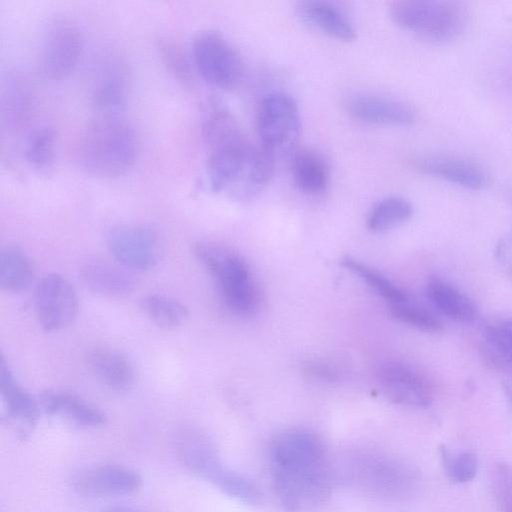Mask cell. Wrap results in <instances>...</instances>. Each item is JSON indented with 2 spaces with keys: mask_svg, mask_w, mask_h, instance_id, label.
<instances>
[{
  "mask_svg": "<svg viewBox=\"0 0 512 512\" xmlns=\"http://www.w3.org/2000/svg\"><path fill=\"white\" fill-rule=\"evenodd\" d=\"M495 259L501 269L512 277V228L498 240Z\"/></svg>",
  "mask_w": 512,
  "mask_h": 512,
  "instance_id": "d590c367",
  "label": "cell"
},
{
  "mask_svg": "<svg viewBox=\"0 0 512 512\" xmlns=\"http://www.w3.org/2000/svg\"><path fill=\"white\" fill-rule=\"evenodd\" d=\"M193 250L214 278L231 311L247 316L258 310V287L246 261L238 253L213 242H198Z\"/></svg>",
  "mask_w": 512,
  "mask_h": 512,
  "instance_id": "277c9868",
  "label": "cell"
},
{
  "mask_svg": "<svg viewBox=\"0 0 512 512\" xmlns=\"http://www.w3.org/2000/svg\"><path fill=\"white\" fill-rule=\"evenodd\" d=\"M426 295L440 313L453 321L470 323L477 317V307L473 301L444 280L430 279L426 286Z\"/></svg>",
  "mask_w": 512,
  "mask_h": 512,
  "instance_id": "cb8c5ba5",
  "label": "cell"
},
{
  "mask_svg": "<svg viewBox=\"0 0 512 512\" xmlns=\"http://www.w3.org/2000/svg\"><path fill=\"white\" fill-rule=\"evenodd\" d=\"M37 400L45 414L76 426L97 427L107 420L103 411L67 391L46 389Z\"/></svg>",
  "mask_w": 512,
  "mask_h": 512,
  "instance_id": "d6986e66",
  "label": "cell"
},
{
  "mask_svg": "<svg viewBox=\"0 0 512 512\" xmlns=\"http://www.w3.org/2000/svg\"><path fill=\"white\" fill-rule=\"evenodd\" d=\"M129 72L126 63L115 54L104 56L94 73L90 101L99 115L117 116L127 102Z\"/></svg>",
  "mask_w": 512,
  "mask_h": 512,
  "instance_id": "7c38bea8",
  "label": "cell"
},
{
  "mask_svg": "<svg viewBox=\"0 0 512 512\" xmlns=\"http://www.w3.org/2000/svg\"><path fill=\"white\" fill-rule=\"evenodd\" d=\"M415 168L460 187L479 191L488 185L486 172L468 160L446 155H424L414 160Z\"/></svg>",
  "mask_w": 512,
  "mask_h": 512,
  "instance_id": "ac0fdd59",
  "label": "cell"
},
{
  "mask_svg": "<svg viewBox=\"0 0 512 512\" xmlns=\"http://www.w3.org/2000/svg\"><path fill=\"white\" fill-rule=\"evenodd\" d=\"M71 483L82 495L111 497L137 491L142 485V477L130 467L104 463L80 469L73 475Z\"/></svg>",
  "mask_w": 512,
  "mask_h": 512,
  "instance_id": "8fae6325",
  "label": "cell"
},
{
  "mask_svg": "<svg viewBox=\"0 0 512 512\" xmlns=\"http://www.w3.org/2000/svg\"><path fill=\"white\" fill-rule=\"evenodd\" d=\"M34 94L28 80L18 71H7L1 81L0 119L2 130L14 135L30 122Z\"/></svg>",
  "mask_w": 512,
  "mask_h": 512,
  "instance_id": "5bb4252c",
  "label": "cell"
},
{
  "mask_svg": "<svg viewBox=\"0 0 512 512\" xmlns=\"http://www.w3.org/2000/svg\"><path fill=\"white\" fill-rule=\"evenodd\" d=\"M106 245L111 256L130 269H150L160 258L157 233L145 224L126 223L114 226L107 233Z\"/></svg>",
  "mask_w": 512,
  "mask_h": 512,
  "instance_id": "9c48e42d",
  "label": "cell"
},
{
  "mask_svg": "<svg viewBox=\"0 0 512 512\" xmlns=\"http://www.w3.org/2000/svg\"><path fill=\"white\" fill-rule=\"evenodd\" d=\"M482 353L491 364L512 366V320L501 319L487 325L482 335Z\"/></svg>",
  "mask_w": 512,
  "mask_h": 512,
  "instance_id": "484cf974",
  "label": "cell"
},
{
  "mask_svg": "<svg viewBox=\"0 0 512 512\" xmlns=\"http://www.w3.org/2000/svg\"><path fill=\"white\" fill-rule=\"evenodd\" d=\"M290 158L294 183L302 192L317 195L328 188L329 168L319 153L309 148H297Z\"/></svg>",
  "mask_w": 512,
  "mask_h": 512,
  "instance_id": "603a6c76",
  "label": "cell"
},
{
  "mask_svg": "<svg viewBox=\"0 0 512 512\" xmlns=\"http://www.w3.org/2000/svg\"><path fill=\"white\" fill-rule=\"evenodd\" d=\"M140 307L157 326L172 329L183 324L189 312L178 300L161 294H149L142 298Z\"/></svg>",
  "mask_w": 512,
  "mask_h": 512,
  "instance_id": "83f0119b",
  "label": "cell"
},
{
  "mask_svg": "<svg viewBox=\"0 0 512 512\" xmlns=\"http://www.w3.org/2000/svg\"><path fill=\"white\" fill-rule=\"evenodd\" d=\"M201 134L208 149L206 174L212 191L248 199L272 178L276 160L249 141L234 115L218 101L206 106Z\"/></svg>",
  "mask_w": 512,
  "mask_h": 512,
  "instance_id": "6da1fadb",
  "label": "cell"
},
{
  "mask_svg": "<svg viewBox=\"0 0 512 512\" xmlns=\"http://www.w3.org/2000/svg\"><path fill=\"white\" fill-rule=\"evenodd\" d=\"M103 512H136V511L128 509V508H124V507H111V508L104 510Z\"/></svg>",
  "mask_w": 512,
  "mask_h": 512,
  "instance_id": "8d00e7d4",
  "label": "cell"
},
{
  "mask_svg": "<svg viewBox=\"0 0 512 512\" xmlns=\"http://www.w3.org/2000/svg\"><path fill=\"white\" fill-rule=\"evenodd\" d=\"M342 265L357 275L389 304L399 303L409 299L408 294L391 280L357 259L346 256L342 259Z\"/></svg>",
  "mask_w": 512,
  "mask_h": 512,
  "instance_id": "f546056e",
  "label": "cell"
},
{
  "mask_svg": "<svg viewBox=\"0 0 512 512\" xmlns=\"http://www.w3.org/2000/svg\"><path fill=\"white\" fill-rule=\"evenodd\" d=\"M439 454L447 478L457 484L473 480L478 471L477 455L469 450L452 452L445 445L439 446Z\"/></svg>",
  "mask_w": 512,
  "mask_h": 512,
  "instance_id": "4dcf8cb0",
  "label": "cell"
},
{
  "mask_svg": "<svg viewBox=\"0 0 512 512\" xmlns=\"http://www.w3.org/2000/svg\"><path fill=\"white\" fill-rule=\"evenodd\" d=\"M224 493L248 504L257 505L261 502V492L258 487L246 477L229 471L218 486Z\"/></svg>",
  "mask_w": 512,
  "mask_h": 512,
  "instance_id": "836d02e7",
  "label": "cell"
},
{
  "mask_svg": "<svg viewBox=\"0 0 512 512\" xmlns=\"http://www.w3.org/2000/svg\"><path fill=\"white\" fill-rule=\"evenodd\" d=\"M34 266L30 257L17 245H6L0 253V286L7 292L26 290L34 279Z\"/></svg>",
  "mask_w": 512,
  "mask_h": 512,
  "instance_id": "d4e9b609",
  "label": "cell"
},
{
  "mask_svg": "<svg viewBox=\"0 0 512 512\" xmlns=\"http://www.w3.org/2000/svg\"><path fill=\"white\" fill-rule=\"evenodd\" d=\"M80 280L90 292L108 298L123 297L133 289V280L123 270L100 260L84 263Z\"/></svg>",
  "mask_w": 512,
  "mask_h": 512,
  "instance_id": "7402d4cb",
  "label": "cell"
},
{
  "mask_svg": "<svg viewBox=\"0 0 512 512\" xmlns=\"http://www.w3.org/2000/svg\"><path fill=\"white\" fill-rule=\"evenodd\" d=\"M507 396H508L510 402L512 403V387L507 388Z\"/></svg>",
  "mask_w": 512,
  "mask_h": 512,
  "instance_id": "74e56055",
  "label": "cell"
},
{
  "mask_svg": "<svg viewBox=\"0 0 512 512\" xmlns=\"http://www.w3.org/2000/svg\"><path fill=\"white\" fill-rule=\"evenodd\" d=\"M390 312L398 321L423 332L436 333L443 330L442 321L426 308L410 300L389 304Z\"/></svg>",
  "mask_w": 512,
  "mask_h": 512,
  "instance_id": "1f68e13d",
  "label": "cell"
},
{
  "mask_svg": "<svg viewBox=\"0 0 512 512\" xmlns=\"http://www.w3.org/2000/svg\"><path fill=\"white\" fill-rule=\"evenodd\" d=\"M389 15L401 28L433 42L457 38L466 24L463 6L454 1H394L389 6Z\"/></svg>",
  "mask_w": 512,
  "mask_h": 512,
  "instance_id": "5b68a950",
  "label": "cell"
},
{
  "mask_svg": "<svg viewBox=\"0 0 512 512\" xmlns=\"http://www.w3.org/2000/svg\"><path fill=\"white\" fill-rule=\"evenodd\" d=\"M413 213L411 203L398 196L378 201L367 217V227L373 232H385L408 221Z\"/></svg>",
  "mask_w": 512,
  "mask_h": 512,
  "instance_id": "4316f807",
  "label": "cell"
},
{
  "mask_svg": "<svg viewBox=\"0 0 512 512\" xmlns=\"http://www.w3.org/2000/svg\"><path fill=\"white\" fill-rule=\"evenodd\" d=\"M33 304L38 322L45 331H59L78 313V297L72 284L62 275L42 277L34 289Z\"/></svg>",
  "mask_w": 512,
  "mask_h": 512,
  "instance_id": "30bf717a",
  "label": "cell"
},
{
  "mask_svg": "<svg viewBox=\"0 0 512 512\" xmlns=\"http://www.w3.org/2000/svg\"><path fill=\"white\" fill-rule=\"evenodd\" d=\"M56 141V132L49 126L40 127L30 134L25 144L24 157L31 168L45 172L53 166Z\"/></svg>",
  "mask_w": 512,
  "mask_h": 512,
  "instance_id": "f1b7e54d",
  "label": "cell"
},
{
  "mask_svg": "<svg viewBox=\"0 0 512 512\" xmlns=\"http://www.w3.org/2000/svg\"><path fill=\"white\" fill-rule=\"evenodd\" d=\"M0 392L3 417L22 437L27 436L38 422L40 405L20 385L4 357H1L0 363Z\"/></svg>",
  "mask_w": 512,
  "mask_h": 512,
  "instance_id": "9a60e30c",
  "label": "cell"
},
{
  "mask_svg": "<svg viewBox=\"0 0 512 512\" xmlns=\"http://www.w3.org/2000/svg\"><path fill=\"white\" fill-rule=\"evenodd\" d=\"M83 49L82 32L72 19L52 18L44 29L39 53V68L44 77L58 80L70 74Z\"/></svg>",
  "mask_w": 512,
  "mask_h": 512,
  "instance_id": "ba28073f",
  "label": "cell"
},
{
  "mask_svg": "<svg viewBox=\"0 0 512 512\" xmlns=\"http://www.w3.org/2000/svg\"><path fill=\"white\" fill-rule=\"evenodd\" d=\"M274 489L289 512H303L320 504L330 491V468L323 441L305 429H288L269 446Z\"/></svg>",
  "mask_w": 512,
  "mask_h": 512,
  "instance_id": "7a4b0ae2",
  "label": "cell"
},
{
  "mask_svg": "<svg viewBox=\"0 0 512 512\" xmlns=\"http://www.w3.org/2000/svg\"><path fill=\"white\" fill-rule=\"evenodd\" d=\"M492 482L501 512H512V471L505 464H497L493 471Z\"/></svg>",
  "mask_w": 512,
  "mask_h": 512,
  "instance_id": "e575fe53",
  "label": "cell"
},
{
  "mask_svg": "<svg viewBox=\"0 0 512 512\" xmlns=\"http://www.w3.org/2000/svg\"><path fill=\"white\" fill-rule=\"evenodd\" d=\"M259 146L275 160L292 155L301 134V115L296 100L282 91L264 96L256 111Z\"/></svg>",
  "mask_w": 512,
  "mask_h": 512,
  "instance_id": "8992f818",
  "label": "cell"
},
{
  "mask_svg": "<svg viewBox=\"0 0 512 512\" xmlns=\"http://www.w3.org/2000/svg\"><path fill=\"white\" fill-rule=\"evenodd\" d=\"M378 381L385 397L393 403L411 408H427L433 396L429 384L412 368L399 363L381 367Z\"/></svg>",
  "mask_w": 512,
  "mask_h": 512,
  "instance_id": "4fadbf2b",
  "label": "cell"
},
{
  "mask_svg": "<svg viewBox=\"0 0 512 512\" xmlns=\"http://www.w3.org/2000/svg\"><path fill=\"white\" fill-rule=\"evenodd\" d=\"M192 62L199 75L223 90L237 88L244 77V62L236 48L219 32L202 30L192 42Z\"/></svg>",
  "mask_w": 512,
  "mask_h": 512,
  "instance_id": "52a82bcc",
  "label": "cell"
},
{
  "mask_svg": "<svg viewBox=\"0 0 512 512\" xmlns=\"http://www.w3.org/2000/svg\"><path fill=\"white\" fill-rule=\"evenodd\" d=\"M344 105L350 116L369 124L404 127L416 119L415 111L408 104L380 95L354 94Z\"/></svg>",
  "mask_w": 512,
  "mask_h": 512,
  "instance_id": "2e32d148",
  "label": "cell"
},
{
  "mask_svg": "<svg viewBox=\"0 0 512 512\" xmlns=\"http://www.w3.org/2000/svg\"><path fill=\"white\" fill-rule=\"evenodd\" d=\"M137 153L133 127L118 116L99 115L86 126L80 138V164L97 178L123 175L133 166Z\"/></svg>",
  "mask_w": 512,
  "mask_h": 512,
  "instance_id": "3957f363",
  "label": "cell"
},
{
  "mask_svg": "<svg viewBox=\"0 0 512 512\" xmlns=\"http://www.w3.org/2000/svg\"><path fill=\"white\" fill-rule=\"evenodd\" d=\"M87 364L95 377L113 391H126L134 383L133 364L120 351L106 347L94 348L88 352Z\"/></svg>",
  "mask_w": 512,
  "mask_h": 512,
  "instance_id": "ffe728a7",
  "label": "cell"
},
{
  "mask_svg": "<svg viewBox=\"0 0 512 512\" xmlns=\"http://www.w3.org/2000/svg\"><path fill=\"white\" fill-rule=\"evenodd\" d=\"M157 49L166 69L175 79L188 86L192 82L191 63L182 47L170 38H160Z\"/></svg>",
  "mask_w": 512,
  "mask_h": 512,
  "instance_id": "d6a6232c",
  "label": "cell"
},
{
  "mask_svg": "<svg viewBox=\"0 0 512 512\" xmlns=\"http://www.w3.org/2000/svg\"><path fill=\"white\" fill-rule=\"evenodd\" d=\"M297 11L305 22L331 38L351 42L356 37L353 23L333 3L320 0L301 1L297 5Z\"/></svg>",
  "mask_w": 512,
  "mask_h": 512,
  "instance_id": "44dd1931",
  "label": "cell"
},
{
  "mask_svg": "<svg viewBox=\"0 0 512 512\" xmlns=\"http://www.w3.org/2000/svg\"><path fill=\"white\" fill-rule=\"evenodd\" d=\"M177 451L192 473L217 486L229 471L222 465L213 444L199 432H182L177 439Z\"/></svg>",
  "mask_w": 512,
  "mask_h": 512,
  "instance_id": "e0dca14e",
  "label": "cell"
}]
</instances>
